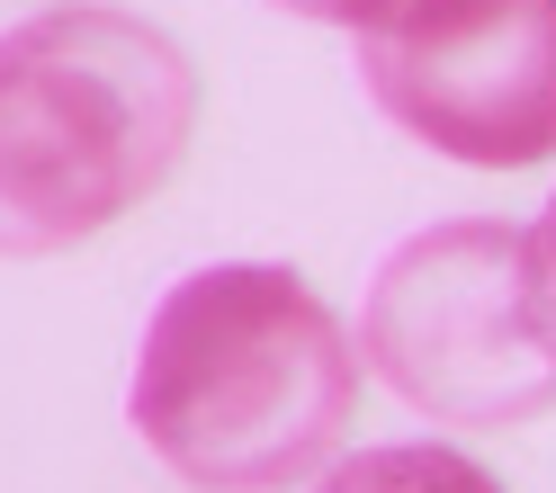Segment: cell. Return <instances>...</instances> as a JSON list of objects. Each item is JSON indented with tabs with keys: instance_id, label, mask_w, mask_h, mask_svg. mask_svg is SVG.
<instances>
[{
	"instance_id": "obj_3",
	"label": "cell",
	"mask_w": 556,
	"mask_h": 493,
	"mask_svg": "<svg viewBox=\"0 0 556 493\" xmlns=\"http://www.w3.org/2000/svg\"><path fill=\"white\" fill-rule=\"evenodd\" d=\"M359 359L440 431H520L556 404L530 314V225L458 216L395 242L359 305Z\"/></svg>"
},
{
	"instance_id": "obj_1",
	"label": "cell",
	"mask_w": 556,
	"mask_h": 493,
	"mask_svg": "<svg viewBox=\"0 0 556 493\" xmlns=\"http://www.w3.org/2000/svg\"><path fill=\"white\" fill-rule=\"evenodd\" d=\"M359 368V341L288 261H216L153 305L126 421L189 493H296L341 457Z\"/></svg>"
},
{
	"instance_id": "obj_2",
	"label": "cell",
	"mask_w": 556,
	"mask_h": 493,
	"mask_svg": "<svg viewBox=\"0 0 556 493\" xmlns=\"http://www.w3.org/2000/svg\"><path fill=\"white\" fill-rule=\"evenodd\" d=\"M198 135V63L170 27L63 0L0 27V261H46L135 216Z\"/></svg>"
},
{
	"instance_id": "obj_7",
	"label": "cell",
	"mask_w": 556,
	"mask_h": 493,
	"mask_svg": "<svg viewBox=\"0 0 556 493\" xmlns=\"http://www.w3.org/2000/svg\"><path fill=\"white\" fill-rule=\"evenodd\" d=\"M278 10H296V18H315V27H351V37H368L395 0H278Z\"/></svg>"
},
{
	"instance_id": "obj_4",
	"label": "cell",
	"mask_w": 556,
	"mask_h": 493,
	"mask_svg": "<svg viewBox=\"0 0 556 493\" xmlns=\"http://www.w3.org/2000/svg\"><path fill=\"white\" fill-rule=\"evenodd\" d=\"M359 81L413 144L530 170L556 153V0H395L359 37Z\"/></svg>"
},
{
	"instance_id": "obj_5",
	"label": "cell",
	"mask_w": 556,
	"mask_h": 493,
	"mask_svg": "<svg viewBox=\"0 0 556 493\" xmlns=\"http://www.w3.org/2000/svg\"><path fill=\"white\" fill-rule=\"evenodd\" d=\"M305 493H503V484L484 476L467 448H448V440H395V448L332 457Z\"/></svg>"
},
{
	"instance_id": "obj_6",
	"label": "cell",
	"mask_w": 556,
	"mask_h": 493,
	"mask_svg": "<svg viewBox=\"0 0 556 493\" xmlns=\"http://www.w3.org/2000/svg\"><path fill=\"white\" fill-rule=\"evenodd\" d=\"M530 314H539V332L556 350V198L539 206V225H530Z\"/></svg>"
}]
</instances>
